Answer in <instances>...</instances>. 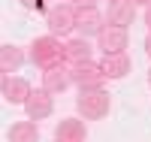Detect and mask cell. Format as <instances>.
Returning <instances> with one entry per match:
<instances>
[{"mask_svg": "<svg viewBox=\"0 0 151 142\" xmlns=\"http://www.w3.org/2000/svg\"><path fill=\"white\" fill-rule=\"evenodd\" d=\"M64 51H67V45H60V40H58L55 33L36 36V40L30 43V61H33V67L48 70V67L64 63Z\"/></svg>", "mask_w": 151, "mask_h": 142, "instance_id": "6da1fadb", "label": "cell"}, {"mask_svg": "<svg viewBox=\"0 0 151 142\" xmlns=\"http://www.w3.org/2000/svg\"><path fill=\"white\" fill-rule=\"evenodd\" d=\"M76 109H79V115H85V121H100V118H106V115H109L112 97L103 91V88H88V91L79 94Z\"/></svg>", "mask_w": 151, "mask_h": 142, "instance_id": "7a4b0ae2", "label": "cell"}, {"mask_svg": "<svg viewBox=\"0 0 151 142\" xmlns=\"http://www.w3.org/2000/svg\"><path fill=\"white\" fill-rule=\"evenodd\" d=\"M76 12H79V6H67V3H58L45 12V24L48 30H52L55 36L58 33H70L76 27Z\"/></svg>", "mask_w": 151, "mask_h": 142, "instance_id": "3957f363", "label": "cell"}, {"mask_svg": "<svg viewBox=\"0 0 151 142\" xmlns=\"http://www.w3.org/2000/svg\"><path fill=\"white\" fill-rule=\"evenodd\" d=\"M70 70H73V85H79L82 91H88V88H103V82L109 79L103 73V67L94 63V61L79 63V67H70Z\"/></svg>", "mask_w": 151, "mask_h": 142, "instance_id": "277c9868", "label": "cell"}, {"mask_svg": "<svg viewBox=\"0 0 151 142\" xmlns=\"http://www.w3.org/2000/svg\"><path fill=\"white\" fill-rule=\"evenodd\" d=\"M103 27H106V15L97 6H79V12H76V30L82 36H100Z\"/></svg>", "mask_w": 151, "mask_h": 142, "instance_id": "5b68a950", "label": "cell"}, {"mask_svg": "<svg viewBox=\"0 0 151 142\" xmlns=\"http://www.w3.org/2000/svg\"><path fill=\"white\" fill-rule=\"evenodd\" d=\"M127 27H118V24H106L103 30H100L97 43H100V51L103 55H118V51L127 48Z\"/></svg>", "mask_w": 151, "mask_h": 142, "instance_id": "8992f818", "label": "cell"}, {"mask_svg": "<svg viewBox=\"0 0 151 142\" xmlns=\"http://www.w3.org/2000/svg\"><path fill=\"white\" fill-rule=\"evenodd\" d=\"M24 112H27V118L30 121H42V118H48V115L55 112V97H52V91H33L30 97H27V103H24Z\"/></svg>", "mask_w": 151, "mask_h": 142, "instance_id": "52a82bcc", "label": "cell"}, {"mask_svg": "<svg viewBox=\"0 0 151 142\" xmlns=\"http://www.w3.org/2000/svg\"><path fill=\"white\" fill-rule=\"evenodd\" d=\"M73 85V70L67 67V63H58V67H48L42 73V88L52 94H64L67 88Z\"/></svg>", "mask_w": 151, "mask_h": 142, "instance_id": "ba28073f", "label": "cell"}, {"mask_svg": "<svg viewBox=\"0 0 151 142\" xmlns=\"http://www.w3.org/2000/svg\"><path fill=\"white\" fill-rule=\"evenodd\" d=\"M33 94V88H30V82L27 79H18V76H3V100L6 103H27V97Z\"/></svg>", "mask_w": 151, "mask_h": 142, "instance_id": "9c48e42d", "label": "cell"}, {"mask_svg": "<svg viewBox=\"0 0 151 142\" xmlns=\"http://www.w3.org/2000/svg\"><path fill=\"white\" fill-rule=\"evenodd\" d=\"M133 12H136V3H133V0H109L106 24H118V27H127V24H133Z\"/></svg>", "mask_w": 151, "mask_h": 142, "instance_id": "30bf717a", "label": "cell"}, {"mask_svg": "<svg viewBox=\"0 0 151 142\" xmlns=\"http://www.w3.org/2000/svg\"><path fill=\"white\" fill-rule=\"evenodd\" d=\"M55 139L58 142H85L88 139V127L79 118H64L55 127Z\"/></svg>", "mask_w": 151, "mask_h": 142, "instance_id": "8fae6325", "label": "cell"}, {"mask_svg": "<svg viewBox=\"0 0 151 142\" xmlns=\"http://www.w3.org/2000/svg\"><path fill=\"white\" fill-rule=\"evenodd\" d=\"M88 61H91V43H88V36L70 40L67 51H64V63L67 67H79V63H88Z\"/></svg>", "mask_w": 151, "mask_h": 142, "instance_id": "7c38bea8", "label": "cell"}, {"mask_svg": "<svg viewBox=\"0 0 151 142\" xmlns=\"http://www.w3.org/2000/svg\"><path fill=\"white\" fill-rule=\"evenodd\" d=\"M100 67H103V73L109 76V79H124V76L130 73V58H127V51H118V55H103Z\"/></svg>", "mask_w": 151, "mask_h": 142, "instance_id": "4fadbf2b", "label": "cell"}, {"mask_svg": "<svg viewBox=\"0 0 151 142\" xmlns=\"http://www.w3.org/2000/svg\"><path fill=\"white\" fill-rule=\"evenodd\" d=\"M21 63H24V55H21V48L18 45H0V73L3 76H12V73H18L21 70Z\"/></svg>", "mask_w": 151, "mask_h": 142, "instance_id": "5bb4252c", "label": "cell"}, {"mask_svg": "<svg viewBox=\"0 0 151 142\" xmlns=\"http://www.w3.org/2000/svg\"><path fill=\"white\" fill-rule=\"evenodd\" d=\"M9 142H40V127L33 121H15L6 133Z\"/></svg>", "mask_w": 151, "mask_h": 142, "instance_id": "9a60e30c", "label": "cell"}, {"mask_svg": "<svg viewBox=\"0 0 151 142\" xmlns=\"http://www.w3.org/2000/svg\"><path fill=\"white\" fill-rule=\"evenodd\" d=\"M21 3L27 6V9H40V6H42V0H21Z\"/></svg>", "mask_w": 151, "mask_h": 142, "instance_id": "2e32d148", "label": "cell"}, {"mask_svg": "<svg viewBox=\"0 0 151 142\" xmlns=\"http://www.w3.org/2000/svg\"><path fill=\"white\" fill-rule=\"evenodd\" d=\"M97 0H73V6H94Z\"/></svg>", "mask_w": 151, "mask_h": 142, "instance_id": "e0dca14e", "label": "cell"}, {"mask_svg": "<svg viewBox=\"0 0 151 142\" xmlns=\"http://www.w3.org/2000/svg\"><path fill=\"white\" fill-rule=\"evenodd\" d=\"M145 55H148V58H151V33H148V36H145Z\"/></svg>", "mask_w": 151, "mask_h": 142, "instance_id": "ac0fdd59", "label": "cell"}, {"mask_svg": "<svg viewBox=\"0 0 151 142\" xmlns=\"http://www.w3.org/2000/svg\"><path fill=\"white\" fill-rule=\"evenodd\" d=\"M145 24H148V30H151V6H145Z\"/></svg>", "mask_w": 151, "mask_h": 142, "instance_id": "d6986e66", "label": "cell"}, {"mask_svg": "<svg viewBox=\"0 0 151 142\" xmlns=\"http://www.w3.org/2000/svg\"><path fill=\"white\" fill-rule=\"evenodd\" d=\"M136 6H151V0H133Z\"/></svg>", "mask_w": 151, "mask_h": 142, "instance_id": "ffe728a7", "label": "cell"}, {"mask_svg": "<svg viewBox=\"0 0 151 142\" xmlns=\"http://www.w3.org/2000/svg\"><path fill=\"white\" fill-rule=\"evenodd\" d=\"M148 82H151V70H148Z\"/></svg>", "mask_w": 151, "mask_h": 142, "instance_id": "44dd1931", "label": "cell"}, {"mask_svg": "<svg viewBox=\"0 0 151 142\" xmlns=\"http://www.w3.org/2000/svg\"><path fill=\"white\" fill-rule=\"evenodd\" d=\"M55 142H58V139H55Z\"/></svg>", "mask_w": 151, "mask_h": 142, "instance_id": "7402d4cb", "label": "cell"}]
</instances>
